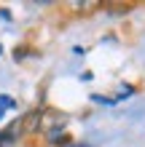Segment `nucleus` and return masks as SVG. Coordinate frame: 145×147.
Wrapping results in <instances>:
<instances>
[{
	"instance_id": "obj_1",
	"label": "nucleus",
	"mask_w": 145,
	"mask_h": 147,
	"mask_svg": "<svg viewBox=\"0 0 145 147\" xmlns=\"http://www.w3.org/2000/svg\"><path fill=\"white\" fill-rule=\"evenodd\" d=\"M73 147H89V144H73Z\"/></svg>"
},
{
	"instance_id": "obj_2",
	"label": "nucleus",
	"mask_w": 145,
	"mask_h": 147,
	"mask_svg": "<svg viewBox=\"0 0 145 147\" xmlns=\"http://www.w3.org/2000/svg\"><path fill=\"white\" fill-rule=\"evenodd\" d=\"M0 115H3V107H0Z\"/></svg>"
}]
</instances>
